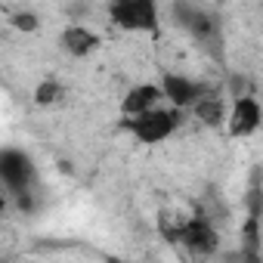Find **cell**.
I'll return each mask as SVG.
<instances>
[{
    "mask_svg": "<svg viewBox=\"0 0 263 263\" xmlns=\"http://www.w3.org/2000/svg\"><path fill=\"white\" fill-rule=\"evenodd\" d=\"M10 22H13L22 34H34V31L41 28V19H37V13H31V10H19V13H13Z\"/></svg>",
    "mask_w": 263,
    "mask_h": 263,
    "instance_id": "obj_12",
    "label": "cell"
},
{
    "mask_svg": "<svg viewBox=\"0 0 263 263\" xmlns=\"http://www.w3.org/2000/svg\"><path fill=\"white\" fill-rule=\"evenodd\" d=\"M189 111H192V118L198 124H204L211 130H220L226 124V118H229V105H226V99H223L220 90H208Z\"/></svg>",
    "mask_w": 263,
    "mask_h": 263,
    "instance_id": "obj_10",
    "label": "cell"
},
{
    "mask_svg": "<svg viewBox=\"0 0 263 263\" xmlns=\"http://www.w3.org/2000/svg\"><path fill=\"white\" fill-rule=\"evenodd\" d=\"M62 96H65V87H62L56 78H44V81L34 87V105H41V108L56 105Z\"/></svg>",
    "mask_w": 263,
    "mask_h": 263,
    "instance_id": "obj_11",
    "label": "cell"
},
{
    "mask_svg": "<svg viewBox=\"0 0 263 263\" xmlns=\"http://www.w3.org/2000/svg\"><path fill=\"white\" fill-rule=\"evenodd\" d=\"M180 245L189 248V254H195V257L214 254L220 248V229H217L214 217L204 214L201 208L195 214H189V220H186V226L180 232Z\"/></svg>",
    "mask_w": 263,
    "mask_h": 263,
    "instance_id": "obj_6",
    "label": "cell"
},
{
    "mask_svg": "<svg viewBox=\"0 0 263 263\" xmlns=\"http://www.w3.org/2000/svg\"><path fill=\"white\" fill-rule=\"evenodd\" d=\"M226 93L229 96H245V93H254V84L248 74H229L226 78Z\"/></svg>",
    "mask_w": 263,
    "mask_h": 263,
    "instance_id": "obj_13",
    "label": "cell"
},
{
    "mask_svg": "<svg viewBox=\"0 0 263 263\" xmlns=\"http://www.w3.org/2000/svg\"><path fill=\"white\" fill-rule=\"evenodd\" d=\"M263 127V105L254 93L232 96L229 102V118H226V134L232 140H248Z\"/></svg>",
    "mask_w": 263,
    "mask_h": 263,
    "instance_id": "obj_5",
    "label": "cell"
},
{
    "mask_svg": "<svg viewBox=\"0 0 263 263\" xmlns=\"http://www.w3.org/2000/svg\"><path fill=\"white\" fill-rule=\"evenodd\" d=\"M59 47H62V53L71 56V59H90V56L102 47V37H99L93 28H87L84 22H68V25L62 28V34H59Z\"/></svg>",
    "mask_w": 263,
    "mask_h": 263,
    "instance_id": "obj_8",
    "label": "cell"
},
{
    "mask_svg": "<svg viewBox=\"0 0 263 263\" xmlns=\"http://www.w3.org/2000/svg\"><path fill=\"white\" fill-rule=\"evenodd\" d=\"M174 13V22L204 50L217 53V44H220V22L214 13H208L204 7L192 4V0H177V4L171 7Z\"/></svg>",
    "mask_w": 263,
    "mask_h": 263,
    "instance_id": "obj_4",
    "label": "cell"
},
{
    "mask_svg": "<svg viewBox=\"0 0 263 263\" xmlns=\"http://www.w3.org/2000/svg\"><path fill=\"white\" fill-rule=\"evenodd\" d=\"M0 180H4V189H7V198H13L19 204V211H31V192H34V183H37V171H34V161L22 152V149H13L7 146L0 152Z\"/></svg>",
    "mask_w": 263,
    "mask_h": 263,
    "instance_id": "obj_2",
    "label": "cell"
},
{
    "mask_svg": "<svg viewBox=\"0 0 263 263\" xmlns=\"http://www.w3.org/2000/svg\"><path fill=\"white\" fill-rule=\"evenodd\" d=\"M108 19L118 31L127 34H152L161 31V7L158 0H111Z\"/></svg>",
    "mask_w": 263,
    "mask_h": 263,
    "instance_id": "obj_3",
    "label": "cell"
},
{
    "mask_svg": "<svg viewBox=\"0 0 263 263\" xmlns=\"http://www.w3.org/2000/svg\"><path fill=\"white\" fill-rule=\"evenodd\" d=\"M180 124H183V108L177 105H155L143 115H130L121 121V127L143 146H158L171 140L180 130Z\"/></svg>",
    "mask_w": 263,
    "mask_h": 263,
    "instance_id": "obj_1",
    "label": "cell"
},
{
    "mask_svg": "<svg viewBox=\"0 0 263 263\" xmlns=\"http://www.w3.org/2000/svg\"><path fill=\"white\" fill-rule=\"evenodd\" d=\"M164 102V90L161 84H152V81H143V84H134L130 90H124L121 96V115L130 118V115H143L155 105Z\"/></svg>",
    "mask_w": 263,
    "mask_h": 263,
    "instance_id": "obj_9",
    "label": "cell"
},
{
    "mask_svg": "<svg viewBox=\"0 0 263 263\" xmlns=\"http://www.w3.org/2000/svg\"><path fill=\"white\" fill-rule=\"evenodd\" d=\"M161 90H164V99L177 108H192L211 87L192 74H183V71H164L161 74Z\"/></svg>",
    "mask_w": 263,
    "mask_h": 263,
    "instance_id": "obj_7",
    "label": "cell"
}]
</instances>
